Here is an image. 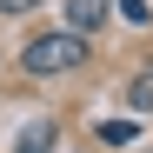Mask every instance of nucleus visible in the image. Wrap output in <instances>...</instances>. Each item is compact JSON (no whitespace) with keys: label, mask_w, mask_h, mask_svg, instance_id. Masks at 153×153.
<instances>
[{"label":"nucleus","mask_w":153,"mask_h":153,"mask_svg":"<svg viewBox=\"0 0 153 153\" xmlns=\"http://www.w3.org/2000/svg\"><path fill=\"white\" fill-rule=\"evenodd\" d=\"M100 140H113V146H126V140H133V126H126V120H100Z\"/></svg>","instance_id":"nucleus-5"},{"label":"nucleus","mask_w":153,"mask_h":153,"mask_svg":"<svg viewBox=\"0 0 153 153\" xmlns=\"http://www.w3.org/2000/svg\"><path fill=\"white\" fill-rule=\"evenodd\" d=\"M120 13L133 20V27H146V20H153V7H146V0H120Z\"/></svg>","instance_id":"nucleus-6"},{"label":"nucleus","mask_w":153,"mask_h":153,"mask_svg":"<svg viewBox=\"0 0 153 153\" xmlns=\"http://www.w3.org/2000/svg\"><path fill=\"white\" fill-rule=\"evenodd\" d=\"M27 7H40V0H0V13H27Z\"/></svg>","instance_id":"nucleus-7"},{"label":"nucleus","mask_w":153,"mask_h":153,"mask_svg":"<svg viewBox=\"0 0 153 153\" xmlns=\"http://www.w3.org/2000/svg\"><path fill=\"white\" fill-rule=\"evenodd\" d=\"M13 153H53V120H33V126H20Z\"/></svg>","instance_id":"nucleus-3"},{"label":"nucleus","mask_w":153,"mask_h":153,"mask_svg":"<svg viewBox=\"0 0 153 153\" xmlns=\"http://www.w3.org/2000/svg\"><path fill=\"white\" fill-rule=\"evenodd\" d=\"M87 60V40L80 33H40V40H27V47H20V67H27V73H73V67H80Z\"/></svg>","instance_id":"nucleus-1"},{"label":"nucleus","mask_w":153,"mask_h":153,"mask_svg":"<svg viewBox=\"0 0 153 153\" xmlns=\"http://www.w3.org/2000/svg\"><path fill=\"white\" fill-rule=\"evenodd\" d=\"M113 0H67V20H73V33H93L100 20H107Z\"/></svg>","instance_id":"nucleus-2"},{"label":"nucleus","mask_w":153,"mask_h":153,"mask_svg":"<svg viewBox=\"0 0 153 153\" xmlns=\"http://www.w3.org/2000/svg\"><path fill=\"white\" fill-rule=\"evenodd\" d=\"M126 107H133V113H153V73H133V87H126Z\"/></svg>","instance_id":"nucleus-4"}]
</instances>
